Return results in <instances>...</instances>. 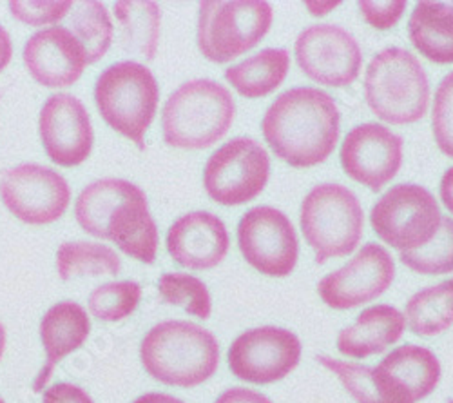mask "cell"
I'll list each match as a JSON object with an SVG mask.
<instances>
[{
  "instance_id": "38",
  "label": "cell",
  "mask_w": 453,
  "mask_h": 403,
  "mask_svg": "<svg viewBox=\"0 0 453 403\" xmlns=\"http://www.w3.org/2000/svg\"><path fill=\"white\" fill-rule=\"evenodd\" d=\"M439 195L446 209L453 214V167H449L442 178H441V186H439Z\"/></svg>"
},
{
  "instance_id": "5",
  "label": "cell",
  "mask_w": 453,
  "mask_h": 403,
  "mask_svg": "<svg viewBox=\"0 0 453 403\" xmlns=\"http://www.w3.org/2000/svg\"><path fill=\"white\" fill-rule=\"evenodd\" d=\"M365 98L373 115L394 126L419 122L430 102V82L421 62L403 48L377 53L365 75Z\"/></svg>"
},
{
  "instance_id": "42",
  "label": "cell",
  "mask_w": 453,
  "mask_h": 403,
  "mask_svg": "<svg viewBox=\"0 0 453 403\" xmlns=\"http://www.w3.org/2000/svg\"><path fill=\"white\" fill-rule=\"evenodd\" d=\"M0 403H4V399H3V398H0Z\"/></svg>"
},
{
  "instance_id": "23",
  "label": "cell",
  "mask_w": 453,
  "mask_h": 403,
  "mask_svg": "<svg viewBox=\"0 0 453 403\" xmlns=\"http://www.w3.org/2000/svg\"><path fill=\"white\" fill-rule=\"evenodd\" d=\"M377 368L387 373L413 401L430 396L441 380L437 356L421 345L397 347Z\"/></svg>"
},
{
  "instance_id": "17",
  "label": "cell",
  "mask_w": 453,
  "mask_h": 403,
  "mask_svg": "<svg viewBox=\"0 0 453 403\" xmlns=\"http://www.w3.org/2000/svg\"><path fill=\"white\" fill-rule=\"evenodd\" d=\"M39 131L48 157L57 166L73 167L89 159L95 133L88 109L77 97L51 95L42 105Z\"/></svg>"
},
{
  "instance_id": "34",
  "label": "cell",
  "mask_w": 453,
  "mask_h": 403,
  "mask_svg": "<svg viewBox=\"0 0 453 403\" xmlns=\"http://www.w3.org/2000/svg\"><path fill=\"white\" fill-rule=\"evenodd\" d=\"M74 4L65 3H26V0H13L10 3L12 15L27 26H46L55 24L67 15Z\"/></svg>"
},
{
  "instance_id": "30",
  "label": "cell",
  "mask_w": 453,
  "mask_h": 403,
  "mask_svg": "<svg viewBox=\"0 0 453 403\" xmlns=\"http://www.w3.org/2000/svg\"><path fill=\"white\" fill-rule=\"evenodd\" d=\"M158 291L167 306L181 307L200 320L211 318V292L200 278L187 273H165L160 276Z\"/></svg>"
},
{
  "instance_id": "37",
  "label": "cell",
  "mask_w": 453,
  "mask_h": 403,
  "mask_svg": "<svg viewBox=\"0 0 453 403\" xmlns=\"http://www.w3.org/2000/svg\"><path fill=\"white\" fill-rule=\"evenodd\" d=\"M216 403H273V399L267 398L265 394L250 391V389L233 387V389H226L223 394H219Z\"/></svg>"
},
{
  "instance_id": "10",
  "label": "cell",
  "mask_w": 453,
  "mask_h": 403,
  "mask_svg": "<svg viewBox=\"0 0 453 403\" xmlns=\"http://www.w3.org/2000/svg\"><path fill=\"white\" fill-rule=\"evenodd\" d=\"M271 159L259 142L247 136L233 138L214 151L203 171L207 195L221 205H242L265 190Z\"/></svg>"
},
{
  "instance_id": "41",
  "label": "cell",
  "mask_w": 453,
  "mask_h": 403,
  "mask_svg": "<svg viewBox=\"0 0 453 403\" xmlns=\"http://www.w3.org/2000/svg\"><path fill=\"white\" fill-rule=\"evenodd\" d=\"M4 349H6V327L0 323V360H3Z\"/></svg>"
},
{
  "instance_id": "19",
  "label": "cell",
  "mask_w": 453,
  "mask_h": 403,
  "mask_svg": "<svg viewBox=\"0 0 453 403\" xmlns=\"http://www.w3.org/2000/svg\"><path fill=\"white\" fill-rule=\"evenodd\" d=\"M229 233L221 218L207 211L183 214L167 231V251L181 267L212 269L229 251Z\"/></svg>"
},
{
  "instance_id": "1",
  "label": "cell",
  "mask_w": 453,
  "mask_h": 403,
  "mask_svg": "<svg viewBox=\"0 0 453 403\" xmlns=\"http://www.w3.org/2000/svg\"><path fill=\"white\" fill-rule=\"evenodd\" d=\"M339 122L342 115L328 93L318 88H292L271 104L261 129L280 160L305 169L334 153Z\"/></svg>"
},
{
  "instance_id": "15",
  "label": "cell",
  "mask_w": 453,
  "mask_h": 403,
  "mask_svg": "<svg viewBox=\"0 0 453 403\" xmlns=\"http://www.w3.org/2000/svg\"><path fill=\"white\" fill-rule=\"evenodd\" d=\"M394 278L390 252L380 244H366L347 266L321 278L318 292L328 307L347 311L385 295Z\"/></svg>"
},
{
  "instance_id": "21",
  "label": "cell",
  "mask_w": 453,
  "mask_h": 403,
  "mask_svg": "<svg viewBox=\"0 0 453 403\" xmlns=\"http://www.w3.org/2000/svg\"><path fill=\"white\" fill-rule=\"evenodd\" d=\"M406 327L404 314L387 304L365 309L354 325L337 337V351L349 358L380 354L401 340Z\"/></svg>"
},
{
  "instance_id": "13",
  "label": "cell",
  "mask_w": 453,
  "mask_h": 403,
  "mask_svg": "<svg viewBox=\"0 0 453 403\" xmlns=\"http://www.w3.org/2000/svg\"><path fill=\"white\" fill-rule=\"evenodd\" d=\"M294 51L301 71L311 81L330 88L354 84L363 66L357 41L334 24H318L301 31Z\"/></svg>"
},
{
  "instance_id": "14",
  "label": "cell",
  "mask_w": 453,
  "mask_h": 403,
  "mask_svg": "<svg viewBox=\"0 0 453 403\" xmlns=\"http://www.w3.org/2000/svg\"><path fill=\"white\" fill-rule=\"evenodd\" d=\"M238 380L267 385L288 376L301 360L299 338L281 327H257L240 335L226 354Z\"/></svg>"
},
{
  "instance_id": "40",
  "label": "cell",
  "mask_w": 453,
  "mask_h": 403,
  "mask_svg": "<svg viewBox=\"0 0 453 403\" xmlns=\"http://www.w3.org/2000/svg\"><path fill=\"white\" fill-rule=\"evenodd\" d=\"M134 403H185V401L180 398H174L171 394H165V392H147V394L136 398Z\"/></svg>"
},
{
  "instance_id": "7",
  "label": "cell",
  "mask_w": 453,
  "mask_h": 403,
  "mask_svg": "<svg viewBox=\"0 0 453 403\" xmlns=\"http://www.w3.org/2000/svg\"><path fill=\"white\" fill-rule=\"evenodd\" d=\"M363 226L365 216L357 197L339 184L316 186L301 204V231L319 266L354 252Z\"/></svg>"
},
{
  "instance_id": "12",
  "label": "cell",
  "mask_w": 453,
  "mask_h": 403,
  "mask_svg": "<svg viewBox=\"0 0 453 403\" xmlns=\"http://www.w3.org/2000/svg\"><path fill=\"white\" fill-rule=\"evenodd\" d=\"M4 205L24 224H53L65 213L71 190L62 174L41 164H20L0 178Z\"/></svg>"
},
{
  "instance_id": "32",
  "label": "cell",
  "mask_w": 453,
  "mask_h": 403,
  "mask_svg": "<svg viewBox=\"0 0 453 403\" xmlns=\"http://www.w3.org/2000/svg\"><path fill=\"white\" fill-rule=\"evenodd\" d=\"M142 298V287L133 280L104 283L89 295V311L102 322H120L131 316Z\"/></svg>"
},
{
  "instance_id": "26",
  "label": "cell",
  "mask_w": 453,
  "mask_h": 403,
  "mask_svg": "<svg viewBox=\"0 0 453 403\" xmlns=\"http://www.w3.org/2000/svg\"><path fill=\"white\" fill-rule=\"evenodd\" d=\"M404 318L413 335L437 337L448 331L453 325V278L415 292Z\"/></svg>"
},
{
  "instance_id": "20",
  "label": "cell",
  "mask_w": 453,
  "mask_h": 403,
  "mask_svg": "<svg viewBox=\"0 0 453 403\" xmlns=\"http://www.w3.org/2000/svg\"><path fill=\"white\" fill-rule=\"evenodd\" d=\"M91 333V320L77 302H58L48 309L41 322V338L46 351V365L33 384L35 392H42L57 365L71 353L79 351Z\"/></svg>"
},
{
  "instance_id": "16",
  "label": "cell",
  "mask_w": 453,
  "mask_h": 403,
  "mask_svg": "<svg viewBox=\"0 0 453 403\" xmlns=\"http://www.w3.org/2000/svg\"><path fill=\"white\" fill-rule=\"evenodd\" d=\"M401 164L403 138L381 124H361L345 136L342 166L352 180L370 191H381L397 174Z\"/></svg>"
},
{
  "instance_id": "6",
  "label": "cell",
  "mask_w": 453,
  "mask_h": 403,
  "mask_svg": "<svg viewBox=\"0 0 453 403\" xmlns=\"http://www.w3.org/2000/svg\"><path fill=\"white\" fill-rule=\"evenodd\" d=\"M160 88L143 64L124 60L100 73L95 102L109 128L133 140L145 151V133L157 115Z\"/></svg>"
},
{
  "instance_id": "22",
  "label": "cell",
  "mask_w": 453,
  "mask_h": 403,
  "mask_svg": "<svg viewBox=\"0 0 453 403\" xmlns=\"http://www.w3.org/2000/svg\"><path fill=\"white\" fill-rule=\"evenodd\" d=\"M408 36L421 55L435 64H453V3L423 0L408 20Z\"/></svg>"
},
{
  "instance_id": "35",
  "label": "cell",
  "mask_w": 453,
  "mask_h": 403,
  "mask_svg": "<svg viewBox=\"0 0 453 403\" xmlns=\"http://www.w3.org/2000/svg\"><path fill=\"white\" fill-rule=\"evenodd\" d=\"M359 10L363 19L375 29L394 27L406 10L404 0H361Z\"/></svg>"
},
{
  "instance_id": "4",
  "label": "cell",
  "mask_w": 453,
  "mask_h": 403,
  "mask_svg": "<svg viewBox=\"0 0 453 403\" xmlns=\"http://www.w3.org/2000/svg\"><path fill=\"white\" fill-rule=\"evenodd\" d=\"M234 117L229 89L211 79L185 82L164 105V140L178 150H207L229 133Z\"/></svg>"
},
{
  "instance_id": "39",
  "label": "cell",
  "mask_w": 453,
  "mask_h": 403,
  "mask_svg": "<svg viewBox=\"0 0 453 403\" xmlns=\"http://www.w3.org/2000/svg\"><path fill=\"white\" fill-rule=\"evenodd\" d=\"M13 55V44L10 39V33L0 26V73L6 69V66L12 62Z\"/></svg>"
},
{
  "instance_id": "8",
  "label": "cell",
  "mask_w": 453,
  "mask_h": 403,
  "mask_svg": "<svg viewBox=\"0 0 453 403\" xmlns=\"http://www.w3.org/2000/svg\"><path fill=\"white\" fill-rule=\"evenodd\" d=\"M273 17L265 0H205L200 4L198 48L211 62H231L263 41Z\"/></svg>"
},
{
  "instance_id": "9",
  "label": "cell",
  "mask_w": 453,
  "mask_h": 403,
  "mask_svg": "<svg viewBox=\"0 0 453 403\" xmlns=\"http://www.w3.org/2000/svg\"><path fill=\"white\" fill-rule=\"evenodd\" d=\"M441 220L435 197L415 184L394 186L370 213L375 235L401 252L425 247L437 235Z\"/></svg>"
},
{
  "instance_id": "28",
  "label": "cell",
  "mask_w": 453,
  "mask_h": 403,
  "mask_svg": "<svg viewBox=\"0 0 453 403\" xmlns=\"http://www.w3.org/2000/svg\"><path fill=\"white\" fill-rule=\"evenodd\" d=\"M58 276L67 282L79 276H117L122 271V260L107 245L95 242H64L57 252Z\"/></svg>"
},
{
  "instance_id": "24",
  "label": "cell",
  "mask_w": 453,
  "mask_h": 403,
  "mask_svg": "<svg viewBox=\"0 0 453 403\" xmlns=\"http://www.w3.org/2000/svg\"><path fill=\"white\" fill-rule=\"evenodd\" d=\"M318 361L339 378L357 403H415L380 368H366L328 356H318Z\"/></svg>"
},
{
  "instance_id": "18",
  "label": "cell",
  "mask_w": 453,
  "mask_h": 403,
  "mask_svg": "<svg viewBox=\"0 0 453 403\" xmlns=\"http://www.w3.org/2000/svg\"><path fill=\"white\" fill-rule=\"evenodd\" d=\"M29 75L46 88H67L77 82L88 66L84 46L67 27L36 31L24 46Z\"/></svg>"
},
{
  "instance_id": "36",
  "label": "cell",
  "mask_w": 453,
  "mask_h": 403,
  "mask_svg": "<svg viewBox=\"0 0 453 403\" xmlns=\"http://www.w3.org/2000/svg\"><path fill=\"white\" fill-rule=\"evenodd\" d=\"M42 403H95V401L79 385L60 382L46 389Z\"/></svg>"
},
{
  "instance_id": "2",
  "label": "cell",
  "mask_w": 453,
  "mask_h": 403,
  "mask_svg": "<svg viewBox=\"0 0 453 403\" xmlns=\"http://www.w3.org/2000/svg\"><path fill=\"white\" fill-rule=\"evenodd\" d=\"M81 228L96 238L115 242L142 264H155L158 228L149 213L145 193L124 178L93 182L74 204Z\"/></svg>"
},
{
  "instance_id": "33",
  "label": "cell",
  "mask_w": 453,
  "mask_h": 403,
  "mask_svg": "<svg viewBox=\"0 0 453 403\" xmlns=\"http://www.w3.org/2000/svg\"><path fill=\"white\" fill-rule=\"evenodd\" d=\"M432 126L439 150L453 159V71L441 81L435 91Z\"/></svg>"
},
{
  "instance_id": "29",
  "label": "cell",
  "mask_w": 453,
  "mask_h": 403,
  "mask_svg": "<svg viewBox=\"0 0 453 403\" xmlns=\"http://www.w3.org/2000/svg\"><path fill=\"white\" fill-rule=\"evenodd\" d=\"M71 27L73 35L86 50L88 64L98 62L109 51L115 29L102 3L88 0V3L74 4Z\"/></svg>"
},
{
  "instance_id": "11",
  "label": "cell",
  "mask_w": 453,
  "mask_h": 403,
  "mask_svg": "<svg viewBox=\"0 0 453 403\" xmlns=\"http://www.w3.org/2000/svg\"><path fill=\"white\" fill-rule=\"evenodd\" d=\"M238 244L247 264L267 276H288L297 264L296 229L276 207L257 205L247 211L238 226Z\"/></svg>"
},
{
  "instance_id": "25",
  "label": "cell",
  "mask_w": 453,
  "mask_h": 403,
  "mask_svg": "<svg viewBox=\"0 0 453 403\" xmlns=\"http://www.w3.org/2000/svg\"><path fill=\"white\" fill-rule=\"evenodd\" d=\"M290 69V55L287 50L269 48L257 55L225 69V79L247 98H263L276 91Z\"/></svg>"
},
{
  "instance_id": "27",
  "label": "cell",
  "mask_w": 453,
  "mask_h": 403,
  "mask_svg": "<svg viewBox=\"0 0 453 403\" xmlns=\"http://www.w3.org/2000/svg\"><path fill=\"white\" fill-rule=\"evenodd\" d=\"M117 20L122 26L124 48L147 60H153L160 39L162 12L157 3H122L115 4Z\"/></svg>"
},
{
  "instance_id": "3",
  "label": "cell",
  "mask_w": 453,
  "mask_h": 403,
  "mask_svg": "<svg viewBox=\"0 0 453 403\" xmlns=\"http://www.w3.org/2000/svg\"><path fill=\"white\" fill-rule=\"evenodd\" d=\"M140 360L150 378L191 389L207 382L219 365V345L207 329L185 320H167L143 337Z\"/></svg>"
},
{
  "instance_id": "43",
  "label": "cell",
  "mask_w": 453,
  "mask_h": 403,
  "mask_svg": "<svg viewBox=\"0 0 453 403\" xmlns=\"http://www.w3.org/2000/svg\"><path fill=\"white\" fill-rule=\"evenodd\" d=\"M449 403H453V401H449Z\"/></svg>"
},
{
  "instance_id": "31",
  "label": "cell",
  "mask_w": 453,
  "mask_h": 403,
  "mask_svg": "<svg viewBox=\"0 0 453 403\" xmlns=\"http://www.w3.org/2000/svg\"><path fill=\"white\" fill-rule=\"evenodd\" d=\"M401 262L421 275L453 273V218H442L437 235L421 249L399 254Z\"/></svg>"
}]
</instances>
